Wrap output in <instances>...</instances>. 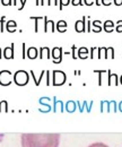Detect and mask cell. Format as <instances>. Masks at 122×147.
I'll return each mask as SVG.
<instances>
[{
    "instance_id": "cell-1",
    "label": "cell",
    "mask_w": 122,
    "mask_h": 147,
    "mask_svg": "<svg viewBox=\"0 0 122 147\" xmlns=\"http://www.w3.org/2000/svg\"><path fill=\"white\" fill-rule=\"evenodd\" d=\"M60 134H22V147H59Z\"/></svg>"
},
{
    "instance_id": "cell-2",
    "label": "cell",
    "mask_w": 122,
    "mask_h": 147,
    "mask_svg": "<svg viewBox=\"0 0 122 147\" xmlns=\"http://www.w3.org/2000/svg\"><path fill=\"white\" fill-rule=\"evenodd\" d=\"M30 80V74L25 70H18L14 74V82L18 86H25Z\"/></svg>"
},
{
    "instance_id": "cell-3",
    "label": "cell",
    "mask_w": 122,
    "mask_h": 147,
    "mask_svg": "<svg viewBox=\"0 0 122 147\" xmlns=\"http://www.w3.org/2000/svg\"><path fill=\"white\" fill-rule=\"evenodd\" d=\"M53 78H52V84L54 86H60V85H63L66 83V74L63 71H60V70H54L52 73Z\"/></svg>"
},
{
    "instance_id": "cell-4",
    "label": "cell",
    "mask_w": 122,
    "mask_h": 147,
    "mask_svg": "<svg viewBox=\"0 0 122 147\" xmlns=\"http://www.w3.org/2000/svg\"><path fill=\"white\" fill-rule=\"evenodd\" d=\"M13 74L10 73L9 70H2L0 71V85L2 86H9L13 82V78H11Z\"/></svg>"
},
{
    "instance_id": "cell-5",
    "label": "cell",
    "mask_w": 122,
    "mask_h": 147,
    "mask_svg": "<svg viewBox=\"0 0 122 147\" xmlns=\"http://www.w3.org/2000/svg\"><path fill=\"white\" fill-rule=\"evenodd\" d=\"M62 49L61 48H53L52 49V58H53V62L54 63H60L62 61Z\"/></svg>"
},
{
    "instance_id": "cell-6",
    "label": "cell",
    "mask_w": 122,
    "mask_h": 147,
    "mask_svg": "<svg viewBox=\"0 0 122 147\" xmlns=\"http://www.w3.org/2000/svg\"><path fill=\"white\" fill-rule=\"evenodd\" d=\"M75 28H76V32H78V33L86 32V16H84L80 20H77L76 22Z\"/></svg>"
},
{
    "instance_id": "cell-7",
    "label": "cell",
    "mask_w": 122,
    "mask_h": 147,
    "mask_svg": "<svg viewBox=\"0 0 122 147\" xmlns=\"http://www.w3.org/2000/svg\"><path fill=\"white\" fill-rule=\"evenodd\" d=\"M14 49H15V44L11 43L10 47H7L3 50V57H5V59H14V57H15Z\"/></svg>"
},
{
    "instance_id": "cell-8",
    "label": "cell",
    "mask_w": 122,
    "mask_h": 147,
    "mask_svg": "<svg viewBox=\"0 0 122 147\" xmlns=\"http://www.w3.org/2000/svg\"><path fill=\"white\" fill-rule=\"evenodd\" d=\"M55 24L53 20L48 19L47 16H44V32H54Z\"/></svg>"
},
{
    "instance_id": "cell-9",
    "label": "cell",
    "mask_w": 122,
    "mask_h": 147,
    "mask_svg": "<svg viewBox=\"0 0 122 147\" xmlns=\"http://www.w3.org/2000/svg\"><path fill=\"white\" fill-rule=\"evenodd\" d=\"M40 58L43 59V58H47V59H50L51 58V51L48 47H44V48H41L40 49Z\"/></svg>"
},
{
    "instance_id": "cell-10",
    "label": "cell",
    "mask_w": 122,
    "mask_h": 147,
    "mask_svg": "<svg viewBox=\"0 0 122 147\" xmlns=\"http://www.w3.org/2000/svg\"><path fill=\"white\" fill-rule=\"evenodd\" d=\"M114 27H115V25H114V23L112 20H106V22H104V24H103V28H104L105 32H107V33L113 32Z\"/></svg>"
},
{
    "instance_id": "cell-11",
    "label": "cell",
    "mask_w": 122,
    "mask_h": 147,
    "mask_svg": "<svg viewBox=\"0 0 122 147\" xmlns=\"http://www.w3.org/2000/svg\"><path fill=\"white\" fill-rule=\"evenodd\" d=\"M6 28H7L8 32L13 33V32H15L16 28H17V23H16L15 20H8V22L6 23Z\"/></svg>"
},
{
    "instance_id": "cell-12",
    "label": "cell",
    "mask_w": 122,
    "mask_h": 147,
    "mask_svg": "<svg viewBox=\"0 0 122 147\" xmlns=\"http://www.w3.org/2000/svg\"><path fill=\"white\" fill-rule=\"evenodd\" d=\"M55 27H57L58 32H60V33H65L66 30H67V22H66V20H59V22L57 23Z\"/></svg>"
},
{
    "instance_id": "cell-13",
    "label": "cell",
    "mask_w": 122,
    "mask_h": 147,
    "mask_svg": "<svg viewBox=\"0 0 122 147\" xmlns=\"http://www.w3.org/2000/svg\"><path fill=\"white\" fill-rule=\"evenodd\" d=\"M92 26H93V32H95V33H98V32H101V31L103 30L102 23H101L100 20H97V19L92 23Z\"/></svg>"
},
{
    "instance_id": "cell-14",
    "label": "cell",
    "mask_w": 122,
    "mask_h": 147,
    "mask_svg": "<svg viewBox=\"0 0 122 147\" xmlns=\"http://www.w3.org/2000/svg\"><path fill=\"white\" fill-rule=\"evenodd\" d=\"M109 74V85H118V76L117 75H114V74H112L110 70L107 71Z\"/></svg>"
},
{
    "instance_id": "cell-15",
    "label": "cell",
    "mask_w": 122,
    "mask_h": 147,
    "mask_svg": "<svg viewBox=\"0 0 122 147\" xmlns=\"http://www.w3.org/2000/svg\"><path fill=\"white\" fill-rule=\"evenodd\" d=\"M77 52H78V57L82 58V59H86L88 57V49L85 48V47L79 48V49L77 50Z\"/></svg>"
},
{
    "instance_id": "cell-16",
    "label": "cell",
    "mask_w": 122,
    "mask_h": 147,
    "mask_svg": "<svg viewBox=\"0 0 122 147\" xmlns=\"http://www.w3.org/2000/svg\"><path fill=\"white\" fill-rule=\"evenodd\" d=\"M37 55H38V50H37L36 48L31 47V48L27 50V57H28L30 59H35Z\"/></svg>"
},
{
    "instance_id": "cell-17",
    "label": "cell",
    "mask_w": 122,
    "mask_h": 147,
    "mask_svg": "<svg viewBox=\"0 0 122 147\" xmlns=\"http://www.w3.org/2000/svg\"><path fill=\"white\" fill-rule=\"evenodd\" d=\"M97 57L100 58V59H102V58H107V55H106V48H98V51H97Z\"/></svg>"
},
{
    "instance_id": "cell-18",
    "label": "cell",
    "mask_w": 122,
    "mask_h": 147,
    "mask_svg": "<svg viewBox=\"0 0 122 147\" xmlns=\"http://www.w3.org/2000/svg\"><path fill=\"white\" fill-rule=\"evenodd\" d=\"M71 0H59V9L62 10L65 6H68Z\"/></svg>"
},
{
    "instance_id": "cell-19",
    "label": "cell",
    "mask_w": 122,
    "mask_h": 147,
    "mask_svg": "<svg viewBox=\"0 0 122 147\" xmlns=\"http://www.w3.org/2000/svg\"><path fill=\"white\" fill-rule=\"evenodd\" d=\"M87 147H110V146L106 145V144H104V143H100V142H97V143H93V144L88 145Z\"/></svg>"
},
{
    "instance_id": "cell-20",
    "label": "cell",
    "mask_w": 122,
    "mask_h": 147,
    "mask_svg": "<svg viewBox=\"0 0 122 147\" xmlns=\"http://www.w3.org/2000/svg\"><path fill=\"white\" fill-rule=\"evenodd\" d=\"M5 26H6V17L2 16V17L0 18V32H3Z\"/></svg>"
},
{
    "instance_id": "cell-21",
    "label": "cell",
    "mask_w": 122,
    "mask_h": 147,
    "mask_svg": "<svg viewBox=\"0 0 122 147\" xmlns=\"http://www.w3.org/2000/svg\"><path fill=\"white\" fill-rule=\"evenodd\" d=\"M27 0H17V8L18 10H22L24 7H25V3H26Z\"/></svg>"
},
{
    "instance_id": "cell-22",
    "label": "cell",
    "mask_w": 122,
    "mask_h": 147,
    "mask_svg": "<svg viewBox=\"0 0 122 147\" xmlns=\"http://www.w3.org/2000/svg\"><path fill=\"white\" fill-rule=\"evenodd\" d=\"M106 55H110L112 59H114V49L113 48H107L106 49Z\"/></svg>"
},
{
    "instance_id": "cell-23",
    "label": "cell",
    "mask_w": 122,
    "mask_h": 147,
    "mask_svg": "<svg viewBox=\"0 0 122 147\" xmlns=\"http://www.w3.org/2000/svg\"><path fill=\"white\" fill-rule=\"evenodd\" d=\"M115 30H117L118 33H121L122 32V20H119V22L117 23V25H115Z\"/></svg>"
},
{
    "instance_id": "cell-24",
    "label": "cell",
    "mask_w": 122,
    "mask_h": 147,
    "mask_svg": "<svg viewBox=\"0 0 122 147\" xmlns=\"http://www.w3.org/2000/svg\"><path fill=\"white\" fill-rule=\"evenodd\" d=\"M70 2L72 6H83V3H84L83 0H71Z\"/></svg>"
},
{
    "instance_id": "cell-25",
    "label": "cell",
    "mask_w": 122,
    "mask_h": 147,
    "mask_svg": "<svg viewBox=\"0 0 122 147\" xmlns=\"http://www.w3.org/2000/svg\"><path fill=\"white\" fill-rule=\"evenodd\" d=\"M90 26H92V23L89 20V16L86 17V32H90Z\"/></svg>"
},
{
    "instance_id": "cell-26",
    "label": "cell",
    "mask_w": 122,
    "mask_h": 147,
    "mask_svg": "<svg viewBox=\"0 0 122 147\" xmlns=\"http://www.w3.org/2000/svg\"><path fill=\"white\" fill-rule=\"evenodd\" d=\"M0 2L3 6H11L13 5V0H0Z\"/></svg>"
},
{
    "instance_id": "cell-27",
    "label": "cell",
    "mask_w": 122,
    "mask_h": 147,
    "mask_svg": "<svg viewBox=\"0 0 122 147\" xmlns=\"http://www.w3.org/2000/svg\"><path fill=\"white\" fill-rule=\"evenodd\" d=\"M113 2V0H101V3L104 6H110Z\"/></svg>"
},
{
    "instance_id": "cell-28",
    "label": "cell",
    "mask_w": 122,
    "mask_h": 147,
    "mask_svg": "<svg viewBox=\"0 0 122 147\" xmlns=\"http://www.w3.org/2000/svg\"><path fill=\"white\" fill-rule=\"evenodd\" d=\"M83 2H84V5H86V6H92V5H94V0H83Z\"/></svg>"
},
{
    "instance_id": "cell-29",
    "label": "cell",
    "mask_w": 122,
    "mask_h": 147,
    "mask_svg": "<svg viewBox=\"0 0 122 147\" xmlns=\"http://www.w3.org/2000/svg\"><path fill=\"white\" fill-rule=\"evenodd\" d=\"M96 50H97V48H92V49H90V58H92V59L95 58V52H96Z\"/></svg>"
},
{
    "instance_id": "cell-30",
    "label": "cell",
    "mask_w": 122,
    "mask_h": 147,
    "mask_svg": "<svg viewBox=\"0 0 122 147\" xmlns=\"http://www.w3.org/2000/svg\"><path fill=\"white\" fill-rule=\"evenodd\" d=\"M47 85H50L51 84V82H50V79H51V76H50V71H47Z\"/></svg>"
},
{
    "instance_id": "cell-31",
    "label": "cell",
    "mask_w": 122,
    "mask_h": 147,
    "mask_svg": "<svg viewBox=\"0 0 122 147\" xmlns=\"http://www.w3.org/2000/svg\"><path fill=\"white\" fill-rule=\"evenodd\" d=\"M48 5L50 6V0H40V6H43V5Z\"/></svg>"
},
{
    "instance_id": "cell-32",
    "label": "cell",
    "mask_w": 122,
    "mask_h": 147,
    "mask_svg": "<svg viewBox=\"0 0 122 147\" xmlns=\"http://www.w3.org/2000/svg\"><path fill=\"white\" fill-rule=\"evenodd\" d=\"M76 50H77L76 45H72V58L73 59H76Z\"/></svg>"
},
{
    "instance_id": "cell-33",
    "label": "cell",
    "mask_w": 122,
    "mask_h": 147,
    "mask_svg": "<svg viewBox=\"0 0 122 147\" xmlns=\"http://www.w3.org/2000/svg\"><path fill=\"white\" fill-rule=\"evenodd\" d=\"M57 6V5H59V0H50V6Z\"/></svg>"
},
{
    "instance_id": "cell-34",
    "label": "cell",
    "mask_w": 122,
    "mask_h": 147,
    "mask_svg": "<svg viewBox=\"0 0 122 147\" xmlns=\"http://www.w3.org/2000/svg\"><path fill=\"white\" fill-rule=\"evenodd\" d=\"M113 3L115 6H122V0H113Z\"/></svg>"
},
{
    "instance_id": "cell-35",
    "label": "cell",
    "mask_w": 122,
    "mask_h": 147,
    "mask_svg": "<svg viewBox=\"0 0 122 147\" xmlns=\"http://www.w3.org/2000/svg\"><path fill=\"white\" fill-rule=\"evenodd\" d=\"M94 3L96 6H101V0H94Z\"/></svg>"
},
{
    "instance_id": "cell-36",
    "label": "cell",
    "mask_w": 122,
    "mask_h": 147,
    "mask_svg": "<svg viewBox=\"0 0 122 147\" xmlns=\"http://www.w3.org/2000/svg\"><path fill=\"white\" fill-rule=\"evenodd\" d=\"M23 59H25V44L23 43Z\"/></svg>"
},
{
    "instance_id": "cell-37",
    "label": "cell",
    "mask_w": 122,
    "mask_h": 147,
    "mask_svg": "<svg viewBox=\"0 0 122 147\" xmlns=\"http://www.w3.org/2000/svg\"><path fill=\"white\" fill-rule=\"evenodd\" d=\"M13 5L14 6H17V0H13Z\"/></svg>"
},
{
    "instance_id": "cell-38",
    "label": "cell",
    "mask_w": 122,
    "mask_h": 147,
    "mask_svg": "<svg viewBox=\"0 0 122 147\" xmlns=\"http://www.w3.org/2000/svg\"><path fill=\"white\" fill-rule=\"evenodd\" d=\"M36 5H37V6H40V0H36Z\"/></svg>"
},
{
    "instance_id": "cell-39",
    "label": "cell",
    "mask_w": 122,
    "mask_h": 147,
    "mask_svg": "<svg viewBox=\"0 0 122 147\" xmlns=\"http://www.w3.org/2000/svg\"><path fill=\"white\" fill-rule=\"evenodd\" d=\"M1 57H2V55H1V49H0V59H1Z\"/></svg>"
},
{
    "instance_id": "cell-40",
    "label": "cell",
    "mask_w": 122,
    "mask_h": 147,
    "mask_svg": "<svg viewBox=\"0 0 122 147\" xmlns=\"http://www.w3.org/2000/svg\"><path fill=\"white\" fill-rule=\"evenodd\" d=\"M120 83H121V84H122V76H121V77H120Z\"/></svg>"
}]
</instances>
